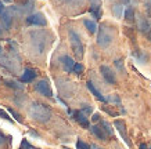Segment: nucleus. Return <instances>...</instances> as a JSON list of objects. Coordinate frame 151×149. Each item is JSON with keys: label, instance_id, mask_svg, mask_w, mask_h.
I'll return each mask as SVG.
<instances>
[{"label": "nucleus", "instance_id": "nucleus-1", "mask_svg": "<svg viewBox=\"0 0 151 149\" xmlns=\"http://www.w3.org/2000/svg\"><path fill=\"white\" fill-rule=\"evenodd\" d=\"M28 113H29V116H31L33 120H36V122H39V123H47L51 118L50 108L43 104H39V102H33V104L29 106Z\"/></svg>", "mask_w": 151, "mask_h": 149}, {"label": "nucleus", "instance_id": "nucleus-2", "mask_svg": "<svg viewBox=\"0 0 151 149\" xmlns=\"http://www.w3.org/2000/svg\"><path fill=\"white\" fill-rule=\"evenodd\" d=\"M114 28H111L107 24H103L97 31V44L103 47V48H107L114 40Z\"/></svg>", "mask_w": 151, "mask_h": 149}, {"label": "nucleus", "instance_id": "nucleus-3", "mask_svg": "<svg viewBox=\"0 0 151 149\" xmlns=\"http://www.w3.org/2000/svg\"><path fill=\"white\" fill-rule=\"evenodd\" d=\"M69 41H71V47H72V51L75 57L78 59H82L83 58V44H82V40H81V36L76 31L73 29H69Z\"/></svg>", "mask_w": 151, "mask_h": 149}, {"label": "nucleus", "instance_id": "nucleus-4", "mask_svg": "<svg viewBox=\"0 0 151 149\" xmlns=\"http://www.w3.org/2000/svg\"><path fill=\"white\" fill-rule=\"evenodd\" d=\"M114 127L118 130V133L121 134V137H122V140L125 141V144L128 145L129 148H132V142H130V140H129L128 130H126V124H125L124 120H121V119H115L114 120Z\"/></svg>", "mask_w": 151, "mask_h": 149}, {"label": "nucleus", "instance_id": "nucleus-5", "mask_svg": "<svg viewBox=\"0 0 151 149\" xmlns=\"http://www.w3.org/2000/svg\"><path fill=\"white\" fill-rule=\"evenodd\" d=\"M27 24L28 25H33V26H46L47 19L45 18V15L42 13H35L27 17Z\"/></svg>", "mask_w": 151, "mask_h": 149}, {"label": "nucleus", "instance_id": "nucleus-6", "mask_svg": "<svg viewBox=\"0 0 151 149\" xmlns=\"http://www.w3.org/2000/svg\"><path fill=\"white\" fill-rule=\"evenodd\" d=\"M35 90L39 93V94L45 95V97H53V91H51V87H50V83L46 80V79H42L39 80L35 84Z\"/></svg>", "mask_w": 151, "mask_h": 149}, {"label": "nucleus", "instance_id": "nucleus-7", "mask_svg": "<svg viewBox=\"0 0 151 149\" xmlns=\"http://www.w3.org/2000/svg\"><path fill=\"white\" fill-rule=\"evenodd\" d=\"M68 113L83 128H90V123H89V119H87L86 113H83L82 111H69V109H68Z\"/></svg>", "mask_w": 151, "mask_h": 149}, {"label": "nucleus", "instance_id": "nucleus-8", "mask_svg": "<svg viewBox=\"0 0 151 149\" xmlns=\"http://www.w3.org/2000/svg\"><path fill=\"white\" fill-rule=\"evenodd\" d=\"M100 72H101V76L104 77V80L110 84H116V76H115L114 71L107 66V65H101L100 66Z\"/></svg>", "mask_w": 151, "mask_h": 149}, {"label": "nucleus", "instance_id": "nucleus-9", "mask_svg": "<svg viewBox=\"0 0 151 149\" xmlns=\"http://www.w3.org/2000/svg\"><path fill=\"white\" fill-rule=\"evenodd\" d=\"M60 62L63 65V68H64L65 72H73V68H75V61H73L69 55H63L61 58H60Z\"/></svg>", "mask_w": 151, "mask_h": 149}, {"label": "nucleus", "instance_id": "nucleus-10", "mask_svg": "<svg viewBox=\"0 0 151 149\" xmlns=\"http://www.w3.org/2000/svg\"><path fill=\"white\" fill-rule=\"evenodd\" d=\"M36 71L35 69H31V68H27L24 71L22 76H21V81L22 83H31L32 80H35V77H36Z\"/></svg>", "mask_w": 151, "mask_h": 149}, {"label": "nucleus", "instance_id": "nucleus-11", "mask_svg": "<svg viewBox=\"0 0 151 149\" xmlns=\"http://www.w3.org/2000/svg\"><path fill=\"white\" fill-rule=\"evenodd\" d=\"M90 131H92L93 134L101 141H107V138H108L107 133L103 130V127L101 126H96V124H94V126H90Z\"/></svg>", "mask_w": 151, "mask_h": 149}, {"label": "nucleus", "instance_id": "nucleus-12", "mask_svg": "<svg viewBox=\"0 0 151 149\" xmlns=\"http://www.w3.org/2000/svg\"><path fill=\"white\" fill-rule=\"evenodd\" d=\"M86 84H87V88L90 90V93H92V94L94 95V97H96V98L99 99V101H101V102H107V98H105L104 95L101 94L100 91H99V90H97V88H96V87H94V84H93L92 81L89 80V81H87V83H86Z\"/></svg>", "mask_w": 151, "mask_h": 149}, {"label": "nucleus", "instance_id": "nucleus-13", "mask_svg": "<svg viewBox=\"0 0 151 149\" xmlns=\"http://www.w3.org/2000/svg\"><path fill=\"white\" fill-rule=\"evenodd\" d=\"M139 31H142V32H150L151 31V22H150V19L146 18V17H140L139 18Z\"/></svg>", "mask_w": 151, "mask_h": 149}, {"label": "nucleus", "instance_id": "nucleus-14", "mask_svg": "<svg viewBox=\"0 0 151 149\" xmlns=\"http://www.w3.org/2000/svg\"><path fill=\"white\" fill-rule=\"evenodd\" d=\"M83 25L86 26V29L89 31V33H96L99 31V26H97V24L92 19H83Z\"/></svg>", "mask_w": 151, "mask_h": 149}, {"label": "nucleus", "instance_id": "nucleus-15", "mask_svg": "<svg viewBox=\"0 0 151 149\" xmlns=\"http://www.w3.org/2000/svg\"><path fill=\"white\" fill-rule=\"evenodd\" d=\"M90 13H92L93 18L100 19L101 15H103V10H101V6H100V4H92V6H90Z\"/></svg>", "mask_w": 151, "mask_h": 149}, {"label": "nucleus", "instance_id": "nucleus-16", "mask_svg": "<svg viewBox=\"0 0 151 149\" xmlns=\"http://www.w3.org/2000/svg\"><path fill=\"white\" fill-rule=\"evenodd\" d=\"M100 126L103 127V130L107 133V135H108V137H114V130H112V126H111L108 122L101 120V122H100Z\"/></svg>", "mask_w": 151, "mask_h": 149}, {"label": "nucleus", "instance_id": "nucleus-17", "mask_svg": "<svg viewBox=\"0 0 151 149\" xmlns=\"http://www.w3.org/2000/svg\"><path fill=\"white\" fill-rule=\"evenodd\" d=\"M124 15H125V19H126V21H129V22L134 21V15H136V13H134V9H133V7H126Z\"/></svg>", "mask_w": 151, "mask_h": 149}, {"label": "nucleus", "instance_id": "nucleus-18", "mask_svg": "<svg viewBox=\"0 0 151 149\" xmlns=\"http://www.w3.org/2000/svg\"><path fill=\"white\" fill-rule=\"evenodd\" d=\"M10 13H11V9L6 10L4 14L1 15V21H3L6 28H10V25H11V15H10Z\"/></svg>", "mask_w": 151, "mask_h": 149}, {"label": "nucleus", "instance_id": "nucleus-19", "mask_svg": "<svg viewBox=\"0 0 151 149\" xmlns=\"http://www.w3.org/2000/svg\"><path fill=\"white\" fill-rule=\"evenodd\" d=\"M133 57L137 59L139 62H142L144 63L147 61V55L143 53V51H140V50H136V51H133Z\"/></svg>", "mask_w": 151, "mask_h": 149}, {"label": "nucleus", "instance_id": "nucleus-20", "mask_svg": "<svg viewBox=\"0 0 151 149\" xmlns=\"http://www.w3.org/2000/svg\"><path fill=\"white\" fill-rule=\"evenodd\" d=\"M6 84L9 87H13V88H15V90H22L24 86L22 84H18L17 81H14V80H6Z\"/></svg>", "mask_w": 151, "mask_h": 149}, {"label": "nucleus", "instance_id": "nucleus-21", "mask_svg": "<svg viewBox=\"0 0 151 149\" xmlns=\"http://www.w3.org/2000/svg\"><path fill=\"white\" fill-rule=\"evenodd\" d=\"M105 98H107V102H112V104H121V98H119L116 94L108 95V97H105Z\"/></svg>", "mask_w": 151, "mask_h": 149}, {"label": "nucleus", "instance_id": "nucleus-22", "mask_svg": "<svg viewBox=\"0 0 151 149\" xmlns=\"http://www.w3.org/2000/svg\"><path fill=\"white\" fill-rule=\"evenodd\" d=\"M76 149H92V145L83 142L82 140H78V142H76Z\"/></svg>", "mask_w": 151, "mask_h": 149}, {"label": "nucleus", "instance_id": "nucleus-23", "mask_svg": "<svg viewBox=\"0 0 151 149\" xmlns=\"http://www.w3.org/2000/svg\"><path fill=\"white\" fill-rule=\"evenodd\" d=\"M112 13H114V15L116 17V18H119L121 17V14H122V7H121V4H115L114 7H112Z\"/></svg>", "mask_w": 151, "mask_h": 149}, {"label": "nucleus", "instance_id": "nucleus-24", "mask_svg": "<svg viewBox=\"0 0 151 149\" xmlns=\"http://www.w3.org/2000/svg\"><path fill=\"white\" fill-rule=\"evenodd\" d=\"M7 111H9V113H10V115H11V116H13L14 119H15V120H17V122H18V123H22V119H21V116H19V115H18V113H17V112H15L14 109L9 108V109H7Z\"/></svg>", "mask_w": 151, "mask_h": 149}, {"label": "nucleus", "instance_id": "nucleus-25", "mask_svg": "<svg viewBox=\"0 0 151 149\" xmlns=\"http://www.w3.org/2000/svg\"><path fill=\"white\" fill-rule=\"evenodd\" d=\"M83 113H86V115H90V113L93 112V108L90 106V105H87V104H83L82 105V109H81Z\"/></svg>", "mask_w": 151, "mask_h": 149}, {"label": "nucleus", "instance_id": "nucleus-26", "mask_svg": "<svg viewBox=\"0 0 151 149\" xmlns=\"http://www.w3.org/2000/svg\"><path fill=\"white\" fill-rule=\"evenodd\" d=\"M125 33H126V35L132 39V41L136 40V36H134V32H133L132 28H125Z\"/></svg>", "mask_w": 151, "mask_h": 149}, {"label": "nucleus", "instance_id": "nucleus-27", "mask_svg": "<svg viewBox=\"0 0 151 149\" xmlns=\"http://www.w3.org/2000/svg\"><path fill=\"white\" fill-rule=\"evenodd\" d=\"M103 111H105V112L108 113V115H110V116H114V118H116V116H118V112H115V111H112V109H110L108 108V106H103Z\"/></svg>", "mask_w": 151, "mask_h": 149}, {"label": "nucleus", "instance_id": "nucleus-28", "mask_svg": "<svg viewBox=\"0 0 151 149\" xmlns=\"http://www.w3.org/2000/svg\"><path fill=\"white\" fill-rule=\"evenodd\" d=\"M73 72L76 73V75H79V73H82V72H83V65H82V63H79V62L75 63V68H73Z\"/></svg>", "mask_w": 151, "mask_h": 149}, {"label": "nucleus", "instance_id": "nucleus-29", "mask_svg": "<svg viewBox=\"0 0 151 149\" xmlns=\"http://www.w3.org/2000/svg\"><path fill=\"white\" fill-rule=\"evenodd\" d=\"M115 66H116L121 72L125 73V68H124V65H122V61H121V59H116V61H115Z\"/></svg>", "mask_w": 151, "mask_h": 149}, {"label": "nucleus", "instance_id": "nucleus-30", "mask_svg": "<svg viewBox=\"0 0 151 149\" xmlns=\"http://www.w3.org/2000/svg\"><path fill=\"white\" fill-rule=\"evenodd\" d=\"M0 116L3 119H6V120H9V122H13V119L9 116V113H6L4 111H1V109H0Z\"/></svg>", "mask_w": 151, "mask_h": 149}, {"label": "nucleus", "instance_id": "nucleus-31", "mask_svg": "<svg viewBox=\"0 0 151 149\" xmlns=\"http://www.w3.org/2000/svg\"><path fill=\"white\" fill-rule=\"evenodd\" d=\"M4 11H6V7H4V4H3V1L0 0V17L4 14Z\"/></svg>", "mask_w": 151, "mask_h": 149}, {"label": "nucleus", "instance_id": "nucleus-32", "mask_svg": "<svg viewBox=\"0 0 151 149\" xmlns=\"http://www.w3.org/2000/svg\"><path fill=\"white\" fill-rule=\"evenodd\" d=\"M67 3H71V4H76V3H82L83 0H64Z\"/></svg>", "mask_w": 151, "mask_h": 149}, {"label": "nucleus", "instance_id": "nucleus-33", "mask_svg": "<svg viewBox=\"0 0 151 149\" xmlns=\"http://www.w3.org/2000/svg\"><path fill=\"white\" fill-rule=\"evenodd\" d=\"M6 142V137L1 134V131H0V145H3Z\"/></svg>", "mask_w": 151, "mask_h": 149}, {"label": "nucleus", "instance_id": "nucleus-34", "mask_svg": "<svg viewBox=\"0 0 151 149\" xmlns=\"http://www.w3.org/2000/svg\"><path fill=\"white\" fill-rule=\"evenodd\" d=\"M92 120L93 122H100V116H99L97 113H94V115H93V118H92Z\"/></svg>", "mask_w": 151, "mask_h": 149}, {"label": "nucleus", "instance_id": "nucleus-35", "mask_svg": "<svg viewBox=\"0 0 151 149\" xmlns=\"http://www.w3.org/2000/svg\"><path fill=\"white\" fill-rule=\"evenodd\" d=\"M130 0H119V4H129Z\"/></svg>", "mask_w": 151, "mask_h": 149}, {"label": "nucleus", "instance_id": "nucleus-36", "mask_svg": "<svg viewBox=\"0 0 151 149\" xmlns=\"http://www.w3.org/2000/svg\"><path fill=\"white\" fill-rule=\"evenodd\" d=\"M147 10H148V11L151 13V0L148 1V3H147Z\"/></svg>", "mask_w": 151, "mask_h": 149}, {"label": "nucleus", "instance_id": "nucleus-37", "mask_svg": "<svg viewBox=\"0 0 151 149\" xmlns=\"http://www.w3.org/2000/svg\"><path fill=\"white\" fill-rule=\"evenodd\" d=\"M92 4H100V0H90Z\"/></svg>", "mask_w": 151, "mask_h": 149}, {"label": "nucleus", "instance_id": "nucleus-38", "mask_svg": "<svg viewBox=\"0 0 151 149\" xmlns=\"http://www.w3.org/2000/svg\"><path fill=\"white\" fill-rule=\"evenodd\" d=\"M139 148H140V149H148L146 144H140V146H139Z\"/></svg>", "mask_w": 151, "mask_h": 149}, {"label": "nucleus", "instance_id": "nucleus-39", "mask_svg": "<svg viewBox=\"0 0 151 149\" xmlns=\"http://www.w3.org/2000/svg\"><path fill=\"white\" fill-rule=\"evenodd\" d=\"M92 149H101V148H100V146H97L96 144H93L92 145Z\"/></svg>", "mask_w": 151, "mask_h": 149}, {"label": "nucleus", "instance_id": "nucleus-40", "mask_svg": "<svg viewBox=\"0 0 151 149\" xmlns=\"http://www.w3.org/2000/svg\"><path fill=\"white\" fill-rule=\"evenodd\" d=\"M3 1H6V3H11L13 0H3Z\"/></svg>", "mask_w": 151, "mask_h": 149}, {"label": "nucleus", "instance_id": "nucleus-41", "mask_svg": "<svg viewBox=\"0 0 151 149\" xmlns=\"http://www.w3.org/2000/svg\"><path fill=\"white\" fill-rule=\"evenodd\" d=\"M1 53H3V48H1V46H0V55H1Z\"/></svg>", "mask_w": 151, "mask_h": 149}, {"label": "nucleus", "instance_id": "nucleus-42", "mask_svg": "<svg viewBox=\"0 0 151 149\" xmlns=\"http://www.w3.org/2000/svg\"><path fill=\"white\" fill-rule=\"evenodd\" d=\"M148 37H150V40H151V31L148 32Z\"/></svg>", "mask_w": 151, "mask_h": 149}, {"label": "nucleus", "instance_id": "nucleus-43", "mask_svg": "<svg viewBox=\"0 0 151 149\" xmlns=\"http://www.w3.org/2000/svg\"><path fill=\"white\" fill-rule=\"evenodd\" d=\"M31 149H37V148H33V146H32V148H31Z\"/></svg>", "mask_w": 151, "mask_h": 149}, {"label": "nucleus", "instance_id": "nucleus-44", "mask_svg": "<svg viewBox=\"0 0 151 149\" xmlns=\"http://www.w3.org/2000/svg\"><path fill=\"white\" fill-rule=\"evenodd\" d=\"M0 83H1V79H0Z\"/></svg>", "mask_w": 151, "mask_h": 149}, {"label": "nucleus", "instance_id": "nucleus-45", "mask_svg": "<svg viewBox=\"0 0 151 149\" xmlns=\"http://www.w3.org/2000/svg\"><path fill=\"white\" fill-rule=\"evenodd\" d=\"M150 149H151V148H150Z\"/></svg>", "mask_w": 151, "mask_h": 149}]
</instances>
